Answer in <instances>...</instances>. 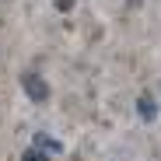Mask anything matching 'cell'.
Here are the masks:
<instances>
[{
    "mask_svg": "<svg viewBox=\"0 0 161 161\" xmlns=\"http://www.w3.org/2000/svg\"><path fill=\"white\" fill-rule=\"evenodd\" d=\"M21 88L32 102H49V84L35 74V70H21Z\"/></svg>",
    "mask_w": 161,
    "mask_h": 161,
    "instance_id": "6da1fadb",
    "label": "cell"
},
{
    "mask_svg": "<svg viewBox=\"0 0 161 161\" xmlns=\"http://www.w3.org/2000/svg\"><path fill=\"white\" fill-rule=\"evenodd\" d=\"M35 147H39V151H42V147H49V151H63L53 137H46V133H39V137H35Z\"/></svg>",
    "mask_w": 161,
    "mask_h": 161,
    "instance_id": "3957f363",
    "label": "cell"
},
{
    "mask_svg": "<svg viewBox=\"0 0 161 161\" xmlns=\"http://www.w3.org/2000/svg\"><path fill=\"white\" fill-rule=\"evenodd\" d=\"M21 161H49V158H46V154H42L39 147H28V151L21 154Z\"/></svg>",
    "mask_w": 161,
    "mask_h": 161,
    "instance_id": "277c9868",
    "label": "cell"
},
{
    "mask_svg": "<svg viewBox=\"0 0 161 161\" xmlns=\"http://www.w3.org/2000/svg\"><path fill=\"white\" fill-rule=\"evenodd\" d=\"M137 109H140V116H144V119L151 123V119L158 116V102H154L151 95H140V102H137Z\"/></svg>",
    "mask_w": 161,
    "mask_h": 161,
    "instance_id": "7a4b0ae2",
    "label": "cell"
}]
</instances>
